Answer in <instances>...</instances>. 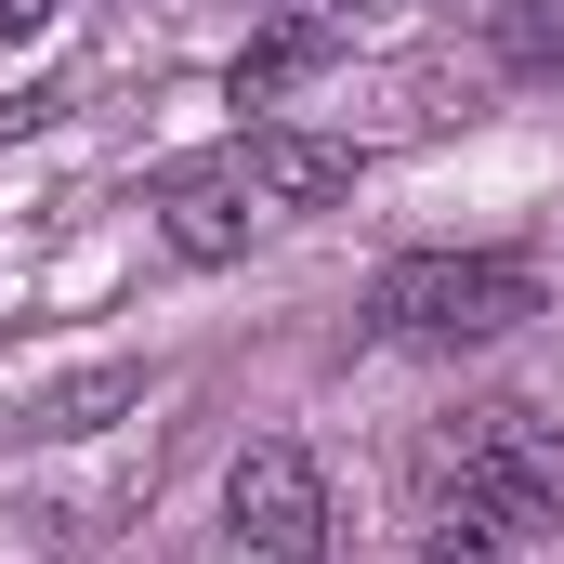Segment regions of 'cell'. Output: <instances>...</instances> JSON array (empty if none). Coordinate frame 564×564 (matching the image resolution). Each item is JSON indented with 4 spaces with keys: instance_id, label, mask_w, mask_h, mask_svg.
Listing matches in <instances>:
<instances>
[{
    "instance_id": "cell-3",
    "label": "cell",
    "mask_w": 564,
    "mask_h": 564,
    "mask_svg": "<svg viewBox=\"0 0 564 564\" xmlns=\"http://www.w3.org/2000/svg\"><path fill=\"white\" fill-rule=\"evenodd\" d=\"M224 512H237V539L263 564H328V473L263 433V446H237V473H224Z\"/></svg>"
},
{
    "instance_id": "cell-5",
    "label": "cell",
    "mask_w": 564,
    "mask_h": 564,
    "mask_svg": "<svg viewBox=\"0 0 564 564\" xmlns=\"http://www.w3.org/2000/svg\"><path fill=\"white\" fill-rule=\"evenodd\" d=\"M237 171H250L263 210H328V197H355V144H328V132H250Z\"/></svg>"
},
{
    "instance_id": "cell-1",
    "label": "cell",
    "mask_w": 564,
    "mask_h": 564,
    "mask_svg": "<svg viewBox=\"0 0 564 564\" xmlns=\"http://www.w3.org/2000/svg\"><path fill=\"white\" fill-rule=\"evenodd\" d=\"M368 315H381L394 341L459 355V341H499V328H525V315H539V276H525L512 250H421V263H381Z\"/></svg>"
},
{
    "instance_id": "cell-6",
    "label": "cell",
    "mask_w": 564,
    "mask_h": 564,
    "mask_svg": "<svg viewBox=\"0 0 564 564\" xmlns=\"http://www.w3.org/2000/svg\"><path fill=\"white\" fill-rule=\"evenodd\" d=\"M328 40H341V26H276V40H250V53H237V106H276L302 66H328Z\"/></svg>"
},
{
    "instance_id": "cell-7",
    "label": "cell",
    "mask_w": 564,
    "mask_h": 564,
    "mask_svg": "<svg viewBox=\"0 0 564 564\" xmlns=\"http://www.w3.org/2000/svg\"><path fill=\"white\" fill-rule=\"evenodd\" d=\"M421 564H512V552H499V525H486V512L459 499V512H446V525L421 539Z\"/></svg>"
},
{
    "instance_id": "cell-8",
    "label": "cell",
    "mask_w": 564,
    "mask_h": 564,
    "mask_svg": "<svg viewBox=\"0 0 564 564\" xmlns=\"http://www.w3.org/2000/svg\"><path fill=\"white\" fill-rule=\"evenodd\" d=\"M132 408V381H79V394H53V433H106Z\"/></svg>"
},
{
    "instance_id": "cell-9",
    "label": "cell",
    "mask_w": 564,
    "mask_h": 564,
    "mask_svg": "<svg viewBox=\"0 0 564 564\" xmlns=\"http://www.w3.org/2000/svg\"><path fill=\"white\" fill-rule=\"evenodd\" d=\"M40 13H53V0H0V40H40Z\"/></svg>"
},
{
    "instance_id": "cell-4",
    "label": "cell",
    "mask_w": 564,
    "mask_h": 564,
    "mask_svg": "<svg viewBox=\"0 0 564 564\" xmlns=\"http://www.w3.org/2000/svg\"><path fill=\"white\" fill-rule=\"evenodd\" d=\"M158 224H171L184 263H237V250H250V171H237V158L171 171V184H158Z\"/></svg>"
},
{
    "instance_id": "cell-2",
    "label": "cell",
    "mask_w": 564,
    "mask_h": 564,
    "mask_svg": "<svg viewBox=\"0 0 564 564\" xmlns=\"http://www.w3.org/2000/svg\"><path fill=\"white\" fill-rule=\"evenodd\" d=\"M446 459H459V499L499 539H552L564 525V433L539 408H473V421L446 433Z\"/></svg>"
}]
</instances>
